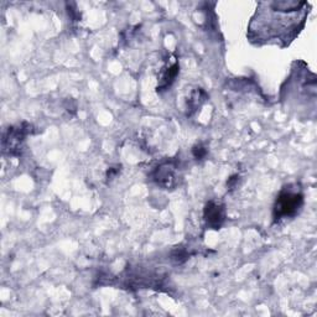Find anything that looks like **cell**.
<instances>
[{"label":"cell","mask_w":317,"mask_h":317,"mask_svg":"<svg viewBox=\"0 0 317 317\" xmlns=\"http://www.w3.org/2000/svg\"><path fill=\"white\" fill-rule=\"evenodd\" d=\"M302 203H304V196L300 191L287 187L284 188L275 202L274 212H272L274 221L278 222L283 218L294 217L300 211Z\"/></svg>","instance_id":"cell-1"},{"label":"cell","mask_w":317,"mask_h":317,"mask_svg":"<svg viewBox=\"0 0 317 317\" xmlns=\"http://www.w3.org/2000/svg\"><path fill=\"white\" fill-rule=\"evenodd\" d=\"M171 257H173L171 259H173L176 264H181V263L185 262V260H187L188 253L183 249H175Z\"/></svg>","instance_id":"cell-7"},{"label":"cell","mask_w":317,"mask_h":317,"mask_svg":"<svg viewBox=\"0 0 317 317\" xmlns=\"http://www.w3.org/2000/svg\"><path fill=\"white\" fill-rule=\"evenodd\" d=\"M192 154H194L195 159L196 160H202L206 158L207 149L203 146L202 144H197V145H195L194 149H192Z\"/></svg>","instance_id":"cell-8"},{"label":"cell","mask_w":317,"mask_h":317,"mask_svg":"<svg viewBox=\"0 0 317 317\" xmlns=\"http://www.w3.org/2000/svg\"><path fill=\"white\" fill-rule=\"evenodd\" d=\"M154 181L164 188H171L176 185V165L165 162L160 165L154 173Z\"/></svg>","instance_id":"cell-4"},{"label":"cell","mask_w":317,"mask_h":317,"mask_svg":"<svg viewBox=\"0 0 317 317\" xmlns=\"http://www.w3.org/2000/svg\"><path fill=\"white\" fill-rule=\"evenodd\" d=\"M238 180H239V176H238V175H233V176L230 177V179H228L227 186H228V187H229L230 189L234 188V187H236L237 182H238Z\"/></svg>","instance_id":"cell-10"},{"label":"cell","mask_w":317,"mask_h":317,"mask_svg":"<svg viewBox=\"0 0 317 317\" xmlns=\"http://www.w3.org/2000/svg\"><path fill=\"white\" fill-rule=\"evenodd\" d=\"M119 171H120V167L119 166L109 168L108 173H107V177H108V180H112L114 176H117V175L119 174Z\"/></svg>","instance_id":"cell-9"},{"label":"cell","mask_w":317,"mask_h":317,"mask_svg":"<svg viewBox=\"0 0 317 317\" xmlns=\"http://www.w3.org/2000/svg\"><path fill=\"white\" fill-rule=\"evenodd\" d=\"M32 125L22 123L16 126H10L3 135V151L8 155L17 156L22 154L25 136L31 134Z\"/></svg>","instance_id":"cell-2"},{"label":"cell","mask_w":317,"mask_h":317,"mask_svg":"<svg viewBox=\"0 0 317 317\" xmlns=\"http://www.w3.org/2000/svg\"><path fill=\"white\" fill-rule=\"evenodd\" d=\"M177 73H179V64H177V62H175V64L171 65L170 67L166 68V70L162 72L158 90L160 88V91H162V90H166V88L170 87V86L174 83Z\"/></svg>","instance_id":"cell-5"},{"label":"cell","mask_w":317,"mask_h":317,"mask_svg":"<svg viewBox=\"0 0 317 317\" xmlns=\"http://www.w3.org/2000/svg\"><path fill=\"white\" fill-rule=\"evenodd\" d=\"M203 218L206 226L211 229L218 230L223 226L226 221V208L224 204L217 202V201H209L206 203L203 209Z\"/></svg>","instance_id":"cell-3"},{"label":"cell","mask_w":317,"mask_h":317,"mask_svg":"<svg viewBox=\"0 0 317 317\" xmlns=\"http://www.w3.org/2000/svg\"><path fill=\"white\" fill-rule=\"evenodd\" d=\"M204 100H206V93L201 88L192 92L191 97L187 99V115L194 114V112H196L202 105Z\"/></svg>","instance_id":"cell-6"}]
</instances>
